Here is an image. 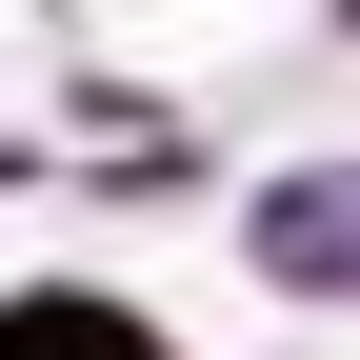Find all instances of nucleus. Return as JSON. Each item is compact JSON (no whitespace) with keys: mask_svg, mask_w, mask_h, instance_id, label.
<instances>
[{"mask_svg":"<svg viewBox=\"0 0 360 360\" xmlns=\"http://www.w3.org/2000/svg\"><path fill=\"white\" fill-rule=\"evenodd\" d=\"M0 360H141V321H0Z\"/></svg>","mask_w":360,"mask_h":360,"instance_id":"1","label":"nucleus"}]
</instances>
